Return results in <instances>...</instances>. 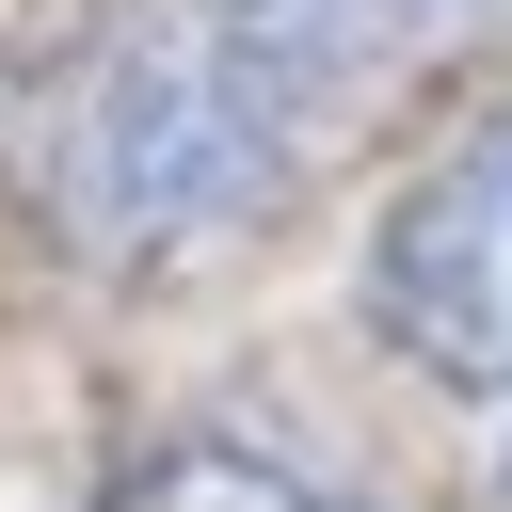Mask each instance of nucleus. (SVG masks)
<instances>
[{"mask_svg":"<svg viewBox=\"0 0 512 512\" xmlns=\"http://www.w3.org/2000/svg\"><path fill=\"white\" fill-rule=\"evenodd\" d=\"M496 512H512V464H496Z\"/></svg>","mask_w":512,"mask_h":512,"instance_id":"20e7f679","label":"nucleus"},{"mask_svg":"<svg viewBox=\"0 0 512 512\" xmlns=\"http://www.w3.org/2000/svg\"><path fill=\"white\" fill-rule=\"evenodd\" d=\"M512 0H112L48 112V192L112 256L272 224L368 96L496 48Z\"/></svg>","mask_w":512,"mask_h":512,"instance_id":"f257e3e1","label":"nucleus"},{"mask_svg":"<svg viewBox=\"0 0 512 512\" xmlns=\"http://www.w3.org/2000/svg\"><path fill=\"white\" fill-rule=\"evenodd\" d=\"M96 512H352V496H320V480H304V464H272V448L192 432V448H144Z\"/></svg>","mask_w":512,"mask_h":512,"instance_id":"7ed1b4c3","label":"nucleus"},{"mask_svg":"<svg viewBox=\"0 0 512 512\" xmlns=\"http://www.w3.org/2000/svg\"><path fill=\"white\" fill-rule=\"evenodd\" d=\"M368 336L464 400H512V112L368 224Z\"/></svg>","mask_w":512,"mask_h":512,"instance_id":"f03ea898","label":"nucleus"}]
</instances>
